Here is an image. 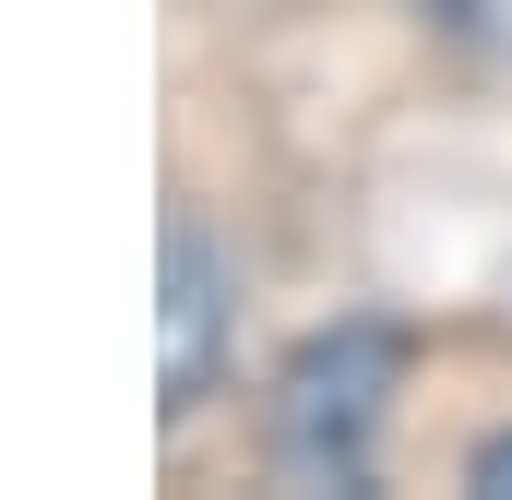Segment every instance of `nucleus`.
I'll use <instances>...</instances> for the list:
<instances>
[{
	"instance_id": "obj_1",
	"label": "nucleus",
	"mask_w": 512,
	"mask_h": 500,
	"mask_svg": "<svg viewBox=\"0 0 512 500\" xmlns=\"http://www.w3.org/2000/svg\"><path fill=\"white\" fill-rule=\"evenodd\" d=\"M382 381H393V346H382V334H334V346H310V358L286 370V405H274V453H286V477L346 489V477L370 465Z\"/></svg>"
},
{
	"instance_id": "obj_2",
	"label": "nucleus",
	"mask_w": 512,
	"mask_h": 500,
	"mask_svg": "<svg viewBox=\"0 0 512 500\" xmlns=\"http://www.w3.org/2000/svg\"><path fill=\"white\" fill-rule=\"evenodd\" d=\"M215 322H227V262H215V239L179 215V227H167V405L203 393V370H215Z\"/></svg>"
},
{
	"instance_id": "obj_3",
	"label": "nucleus",
	"mask_w": 512,
	"mask_h": 500,
	"mask_svg": "<svg viewBox=\"0 0 512 500\" xmlns=\"http://www.w3.org/2000/svg\"><path fill=\"white\" fill-rule=\"evenodd\" d=\"M465 477H477V489H512V429H501V441H477V465H465Z\"/></svg>"
}]
</instances>
